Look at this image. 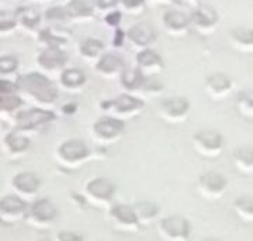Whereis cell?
I'll return each instance as SVG.
<instances>
[{
    "instance_id": "7c38bea8",
    "label": "cell",
    "mask_w": 253,
    "mask_h": 241,
    "mask_svg": "<svg viewBox=\"0 0 253 241\" xmlns=\"http://www.w3.org/2000/svg\"><path fill=\"white\" fill-rule=\"evenodd\" d=\"M27 201L17 195H6L0 199V219L6 223H17L26 217Z\"/></svg>"
},
{
    "instance_id": "484cf974",
    "label": "cell",
    "mask_w": 253,
    "mask_h": 241,
    "mask_svg": "<svg viewBox=\"0 0 253 241\" xmlns=\"http://www.w3.org/2000/svg\"><path fill=\"white\" fill-rule=\"evenodd\" d=\"M234 212L235 214L244 220L245 223H252L253 222V199L249 195H242L236 198L234 202Z\"/></svg>"
},
{
    "instance_id": "ffe728a7",
    "label": "cell",
    "mask_w": 253,
    "mask_h": 241,
    "mask_svg": "<svg viewBox=\"0 0 253 241\" xmlns=\"http://www.w3.org/2000/svg\"><path fill=\"white\" fill-rule=\"evenodd\" d=\"M190 23L201 30H210L218 23V14L211 6H199L193 11Z\"/></svg>"
},
{
    "instance_id": "60d3db41",
    "label": "cell",
    "mask_w": 253,
    "mask_h": 241,
    "mask_svg": "<svg viewBox=\"0 0 253 241\" xmlns=\"http://www.w3.org/2000/svg\"><path fill=\"white\" fill-rule=\"evenodd\" d=\"M124 33L123 31H117V38H114V45L117 46H121L123 45V41H124Z\"/></svg>"
},
{
    "instance_id": "1f68e13d",
    "label": "cell",
    "mask_w": 253,
    "mask_h": 241,
    "mask_svg": "<svg viewBox=\"0 0 253 241\" xmlns=\"http://www.w3.org/2000/svg\"><path fill=\"white\" fill-rule=\"evenodd\" d=\"M236 109L241 115L246 118L248 121H252L253 118V103L252 96L249 94H242L236 100Z\"/></svg>"
},
{
    "instance_id": "2e32d148",
    "label": "cell",
    "mask_w": 253,
    "mask_h": 241,
    "mask_svg": "<svg viewBox=\"0 0 253 241\" xmlns=\"http://www.w3.org/2000/svg\"><path fill=\"white\" fill-rule=\"evenodd\" d=\"M136 69L144 74L145 77H154L159 74L165 68L163 59L152 49H142L135 58Z\"/></svg>"
},
{
    "instance_id": "d4e9b609",
    "label": "cell",
    "mask_w": 253,
    "mask_h": 241,
    "mask_svg": "<svg viewBox=\"0 0 253 241\" xmlns=\"http://www.w3.org/2000/svg\"><path fill=\"white\" fill-rule=\"evenodd\" d=\"M145 79L146 77L136 68H134V69H126V70L123 71V74L120 76V80H121L123 87L129 90V91L142 90Z\"/></svg>"
},
{
    "instance_id": "b9f144b4",
    "label": "cell",
    "mask_w": 253,
    "mask_h": 241,
    "mask_svg": "<svg viewBox=\"0 0 253 241\" xmlns=\"http://www.w3.org/2000/svg\"><path fill=\"white\" fill-rule=\"evenodd\" d=\"M201 241H224V240H221V239H215V237H208V239H203Z\"/></svg>"
},
{
    "instance_id": "e0dca14e",
    "label": "cell",
    "mask_w": 253,
    "mask_h": 241,
    "mask_svg": "<svg viewBox=\"0 0 253 241\" xmlns=\"http://www.w3.org/2000/svg\"><path fill=\"white\" fill-rule=\"evenodd\" d=\"M204 87L211 99L219 101L231 94L232 81L229 79V76H226L224 73H212L206 79Z\"/></svg>"
},
{
    "instance_id": "6da1fadb",
    "label": "cell",
    "mask_w": 253,
    "mask_h": 241,
    "mask_svg": "<svg viewBox=\"0 0 253 241\" xmlns=\"http://www.w3.org/2000/svg\"><path fill=\"white\" fill-rule=\"evenodd\" d=\"M17 91L40 107H51L58 100V89L44 74L28 73L18 77Z\"/></svg>"
},
{
    "instance_id": "52a82bcc",
    "label": "cell",
    "mask_w": 253,
    "mask_h": 241,
    "mask_svg": "<svg viewBox=\"0 0 253 241\" xmlns=\"http://www.w3.org/2000/svg\"><path fill=\"white\" fill-rule=\"evenodd\" d=\"M158 233L165 241H190L191 226L180 214L166 216L158 224Z\"/></svg>"
},
{
    "instance_id": "5bb4252c",
    "label": "cell",
    "mask_w": 253,
    "mask_h": 241,
    "mask_svg": "<svg viewBox=\"0 0 253 241\" xmlns=\"http://www.w3.org/2000/svg\"><path fill=\"white\" fill-rule=\"evenodd\" d=\"M96 73L103 79H120L123 71L126 70L124 59L117 54H103L96 61Z\"/></svg>"
},
{
    "instance_id": "4fadbf2b",
    "label": "cell",
    "mask_w": 253,
    "mask_h": 241,
    "mask_svg": "<svg viewBox=\"0 0 253 241\" xmlns=\"http://www.w3.org/2000/svg\"><path fill=\"white\" fill-rule=\"evenodd\" d=\"M55 119L52 111H48L44 108H31L27 111H20L16 115L18 129H34L37 126L49 124Z\"/></svg>"
},
{
    "instance_id": "d6a6232c",
    "label": "cell",
    "mask_w": 253,
    "mask_h": 241,
    "mask_svg": "<svg viewBox=\"0 0 253 241\" xmlns=\"http://www.w3.org/2000/svg\"><path fill=\"white\" fill-rule=\"evenodd\" d=\"M21 99L14 96V94H4L0 96V108L6 109V111H14L17 108L21 107Z\"/></svg>"
},
{
    "instance_id": "83f0119b",
    "label": "cell",
    "mask_w": 253,
    "mask_h": 241,
    "mask_svg": "<svg viewBox=\"0 0 253 241\" xmlns=\"http://www.w3.org/2000/svg\"><path fill=\"white\" fill-rule=\"evenodd\" d=\"M63 10L65 16L73 18H89L93 16V6L86 0H72Z\"/></svg>"
},
{
    "instance_id": "7bdbcfd3",
    "label": "cell",
    "mask_w": 253,
    "mask_h": 241,
    "mask_svg": "<svg viewBox=\"0 0 253 241\" xmlns=\"http://www.w3.org/2000/svg\"><path fill=\"white\" fill-rule=\"evenodd\" d=\"M1 224H3V222H1V219H0V226H1Z\"/></svg>"
},
{
    "instance_id": "7a4b0ae2",
    "label": "cell",
    "mask_w": 253,
    "mask_h": 241,
    "mask_svg": "<svg viewBox=\"0 0 253 241\" xmlns=\"http://www.w3.org/2000/svg\"><path fill=\"white\" fill-rule=\"evenodd\" d=\"M91 156L90 147L79 139H71L59 144L56 149V160L66 170H78L86 164Z\"/></svg>"
},
{
    "instance_id": "f1b7e54d",
    "label": "cell",
    "mask_w": 253,
    "mask_h": 241,
    "mask_svg": "<svg viewBox=\"0 0 253 241\" xmlns=\"http://www.w3.org/2000/svg\"><path fill=\"white\" fill-rule=\"evenodd\" d=\"M232 39H234L235 44H238L241 51H244V52H252V30L244 27L236 28V30L232 31Z\"/></svg>"
},
{
    "instance_id": "d6986e66",
    "label": "cell",
    "mask_w": 253,
    "mask_h": 241,
    "mask_svg": "<svg viewBox=\"0 0 253 241\" xmlns=\"http://www.w3.org/2000/svg\"><path fill=\"white\" fill-rule=\"evenodd\" d=\"M126 36L135 46L146 49L149 45H152L156 41V31L152 26L146 23H139L128 30Z\"/></svg>"
},
{
    "instance_id": "f546056e",
    "label": "cell",
    "mask_w": 253,
    "mask_h": 241,
    "mask_svg": "<svg viewBox=\"0 0 253 241\" xmlns=\"http://www.w3.org/2000/svg\"><path fill=\"white\" fill-rule=\"evenodd\" d=\"M4 143L13 154H21V153L27 152L30 147V139L18 134L7 135V138L4 139Z\"/></svg>"
},
{
    "instance_id": "e575fe53",
    "label": "cell",
    "mask_w": 253,
    "mask_h": 241,
    "mask_svg": "<svg viewBox=\"0 0 253 241\" xmlns=\"http://www.w3.org/2000/svg\"><path fill=\"white\" fill-rule=\"evenodd\" d=\"M55 241H84V239H83V236L79 234V233L63 230V232H59L56 234Z\"/></svg>"
},
{
    "instance_id": "ac0fdd59",
    "label": "cell",
    "mask_w": 253,
    "mask_h": 241,
    "mask_svg": "<svg viewBox=\"0 0 253 241\" xmlns=\"http://www.w3.org/2000/svg\"><path fill=\"white\" fill-rule=\"evenodd\" d=\"M38 66L45 71H58L65 68L66 65V55L63 54L61 48L49 46L45 51H42L37 58Z\"/></svg>"
},
{
    "instance_id": "ab89813d",
    "label": "cell",
    "mask_w": 253,
    "mask_h": 241,
    "mask_svg": "<svg viewBox=\"0 0 253 241\" xmlns=\"http://www.w3.org/2000/svg\"><path fill=\"white\" fill-rule=\"evenodd\" d=\"M16 26V21L14 20H4L0 23V30H10Z\"/></svg>"
},
{
    "instance_id": "44dd1931",
    "label": "cell",
    "mask_w": 253,
    "mask_h": 241,
    "mask_svg": "<svg viewBox=\"0 0 253 241\" xmlns=\"http://www.w3.org/2000/svg\"><path fill=\"white\" fill-rule=\"evenodd\" d=\"M132 207H134L136 220H138L139 226H146V224L152 223L155 219L158 217L159 212H161L159 205L152 202V201L138 202L135 205H132Z\"/></svg>"
},
{
    "instance_id": "30bf717a",
    "label": "cell",
    "mask_w": 253,
    "mask_h": 241,
    "mask_svg": "<svg viewBox=\"0 0 253 241\" xmlns=\"http://www.w3.org/2000/svg\"><path fill=\"white\" fill-rule=\"evenodd\" d=\"M109 217L116 230L124 233H136L139 230V223L136 220L132 205H111L109 207Z\"/></svg>"
},
{
    "instance_id": "4316f807",
    "label": "cell",
    "mask_w": 253,
    "mask_h": 241,
    "mask_svg": "<svg viewBox=\"0 0 253 241\" xmlns=\"http://www.w3.org/2000/svg\"><path fill=\"white\" fill-rule=\"evenodd\" d=\"M103 49H104V45L99 39H93V38H87L84 39L79 46V52L81 55L89 62L93 61H97L100 56L103 55Z\"/></svg>"
},
{
    "instance_id": "74e56055",
    "label": "cell",
    "mask_w": 253,
    "mask_h": 241,
    "mask_svg": "<svg viewBox=\"0 0 253 241\" xmlns=\"http://www.w3.org/2000/svg\"><path fill=\"white\" fill-rule=\"evenodd\" d=\"M126 9H136L144 4V0H120Z\"/></svg>"
},
{
    "instance_id": "ee69618b",
    "label": "cell",
    "mask_w": 253,
    "mask_h": 241,
    "mask_svg": "<svg viewBox=\"0 0 253 241\" xmlns=\"http://www.w3.org/2000/svg\"><path fill=\"white\" fill-rule=\"evenodd\" d=\"M41 241H51V240H41Z\"/></svg>"
},
{
    "instance_id": "277c9868",
    "label": "cell",
    "mask_w": 253,
    "mask_h": 241,
    "mask_svg": "<svg viewBox=\"0 0 253 241\" xmlns=\"http://www.w3.org/2000/svg\"><path fill=\"white\" fill-rule=\"evenodd\" d=\"M58 213V207L49 199H38L31 206H27L24 219L37 230H46L54 224Z\"/></svg>"
},
{
    "instance_id": "836d02e7",
    "label": "cell",
    "mask_w": 253,
    "mask_h": 241,
    "mask_svg": "<svg viewBox=\"0 0 253 241\" xmlns=\"http://www.w3.org/2000/svg\"><path fill=\"white\" fill-rule=\"evenodd\" d=\"M18 61L14 56H3L0 58V74H9L17 70Z\"/></svg>"
},
{
    "instance_id": "d590c367",
    "label": "cell",
    "mask_w": 253,
    "mask_h": 241,
    "mask_svg": "<svg viewBox=\"0 0 253 241\" xmlns=\"http://www.w3.org/2000/svg\"><path fill=\"white\" fill-rule=\"evenodd\" d=\"M17 91L16 84L10 83V81H1L0 80V96H4V94H14Z\"/></svg>"
},
{
    "instance_id": "8fae6325",
    "label": "cell",
    "mask_w": 253,
    "mask_h": 241,
    "mask_svg": "<svg viewBox=\"0 0 253 241\" xmlns=\"http://www.w3.org/2000/svg\"><path fill=\"white\" fill-rule=\"evenodd\" d=\"M189 114L190 103L183 97L165 100L159 107V115L169 124H181L187 119Z\"/></svg>"
},
{
    "instance_id": "3957f363",
    "label": "cell",
    "mask_w": 253,
    "mask_h": 241,
    "mask_svg": "<svg viewBox=\"0 0 253 241\" xmlns=\"http://www.w3.org/2000/svg\"><path fill=\"white\" fill-rule=\"evenodd\" d=\"M116 195V185L107 178H94L84 187V201L90 205L104 209L113 205Z\"/></svg>"
},
{
    "instance_id": "f35d334b",
    "label": "cell",
    "mask_w": 253,
    "mask_h": 241,
    "mask_svg": "<svg viewBox=\"0 0 253 241\" xmlns=\"http://www.w3.org/2000/svg\"><path fill=\"white\" fill-rule=\"evenodd\" d=\"M100 9H110L117 4L118 0H94Z\"/></svg>"
},
{
    "instance_id": "603a6c76",
    "label": "cell",
    "mask_w": 253,
    "mask_h": 241,
    "mask_svg": "<svg viewBox=\"0 0 253 241\" xmlns=\"http://www.w3.org/2000/svg\"><path fill=\"white\" fill-rule=\"evenodd\" d=\"M59 83L66 90L81 89L86 83V76L79 69H63L59 77Z\"/></svg>"
},
{
    "instance_id": "ba28073f",
    "label": "cell",
    "mask_w": 253,
    "mask_h": 241,
    "mask_svg": "<svg viewBox=\"0 0 253 241\" xmlns=\"http://www.w3.org/2000/svg\"><path fill=\"white\" fill-rule=\"evenodd\" d=\"M106 111H109L110 116L114 118H132L138 115L145 107L142 100L136 99L129 94H120L116 99L110 100L109 103L101 104Z\"/></svg>"
},
{
    "instance_id": "cb8c5ba5",
    "label": "cell",
    "mask_w": 253,
    "mask_h": 241,
    "mask_svg": "<svg viewBox=\"0 0 253 241\" xmlns=\"http://www.w3.org/2000/svg\"><path fill=\"white\" fill-rule=\"evenodd\" d=\"M163 23L169 31L180 33L190 26V17L181 11H168L163 16Z\"/></svg>"
},
{
    "instance_id": "9a60e30c",
    "label": "cell",
    "mask_w": 253,
    "mask_h": 241,
    "mask_svg": "<svg viewBox=\"0 0 253 241\" xmlns=\"http://www.w3.org/2000/svg\"><path fill=\"white\" fill-rule=\"evenodd\" d=\"M40 178L37 177V174L24 171V172H18L17 175H14L11 179V187L14 188L17 197L21 199L27 201L34 198L40 191Z\"/></svg>"
},
{
    "instance_id": "7402d4cb",
    "label": "cell",
    "mask_w": 253,
    "mask_h": 241,
    "mask_svg": "<svg viewBox=\"0 0 253 241\" xmlns=\"http://www.w3.org/2000/svg\"><path fill=\"white\" fill-rule=\"evenodd\" d=\"M234 164L236 170H239L244 174H252L253 171V149L252 144H244L241 147L235 149L234 152Z\"/></svg>"
},
{
    "instance_id": "8992f818",
    "label": "cell",
    "mask_w": 253,
    "mask_h": 241,
    "mask_svg": "<svg viewBox=\"0 0 253 241\" xmlns=\"http://www.w3.org/2000/svg\"><path fill=\"white\" fill-rule=\"evenodd\" d=\"M126 131V124L123 119L114 116H103L97 119L91 126V135L101 144H113L118 142Z\"/></svg>"
},
{
    "instance_id": "8d00e7d4",
    "label": "cell",
    "mask_w": 253,
    "mask_h": 241,
    "mask_svg": "<svg viewBox=\"0 0 253 241\" xmlns=\"http://www.w3.org/2000/svg\"><path fill=\"white\" fill-rule=\"evenodd\" d=\"M120 20H121V13H120V11H113V13H110L109 16L106 17L107 24L113 26V27H117Z\"/></svg>"
},
{
    "instance_id": "5b68a950",
    "label": "cell",
    "mask_w": 253,
    "mask_h": 241,
    "mask_svg": "<svg viewBox=\"0 0 253 241\" xmlns=\"http://www.w3.org/2000/svg\"><path fill=\"white\" fill-rule=\"evenodd\" d=\"M193 147L204 159H217L224 152V139L217 131H199L193 135Z\"/></svg>"
},
{
    "instance_id": "4dcf8cb0",
    "label": "cell",
    "mask_w": 253,
    "mask_h": 241,
    "mask_svg": "<svg viewBox=\"0 0 253 241\" xmlns=\"http://www.w3.org/2000/svg\"><path fill=\"white\" fill-rule=\"evenodd\" d=\"M18 21L26 26L27 28H36L40 23V13L33 7H27V9H21L17 13Z\"/></svg>"
},
{
    "instance_id": "9c48e42d",
    "label": "cell",
    "mask_w": 253,
    "mask_h": 241,
    "mask_svg": "<svg viewBox=\"0 0 253 241\" xmlns=\"http://www.w3.org/2000/svg\"><path fill=\"white\" fill-rule=\"evenodd\" d=\"M197 188L201 197L208 201H218L225 195L228 188V179L217 171H208L200 175Z\"/></svg>"
}]
</instances>
